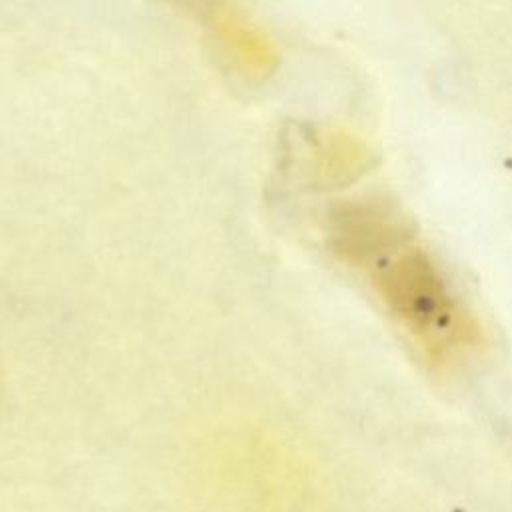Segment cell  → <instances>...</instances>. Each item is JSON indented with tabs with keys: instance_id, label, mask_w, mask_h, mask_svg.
Returning a JSON list of instances; mask_svg holds the SVG:
<instances>
[{
	"instance_id": "cell-4",
	"label": "cell",
	"mask_w": 512,
	"mask_h": 512,
	"mask_svg": "<svg viewBox=\"0 0 512 512\" xmlns=\"http://www.w3.org/2000/svg\"><path fill=\"white\" fill-rule=\"evenodd\" d=\"M406 240L410 232L402 214L380 196L346 200L330 210L328 242L352 266L368 268Z\"/></svg>"
},
{
	"instance_id": "cell-3",
	"label": "cell",
	"mask_w": 512,
	"mask_h": 512,
	"mask_svg": "<svg viewBox=\"0 0 512 512\" xmlns=\"http://www.w3.org/2000/svg\"><path fill=\"white\" fill-rule=\"evenodd\" d=\"M282 174L304 188H332L350 182L368 164V150L340 128L300 124L284 132Z\"/></svg>"
},
{
	"instance_id": "cell-1",
	"label": "cell",
	"mask_w": 512,
	"mask_h": 512,
	"mask_svg": "<svg viewBox=\"0 0 512 512\" xmlns=\"http://www.w3.org/2000/svg\"><path fill=\"white\" fill-rule=\"evenodd\" d=\"M366 270L392 318L430 364L452 366L482 348L478 318L422 246L406 240Z\"/></svg>"
},
{
	"instance_id": "cell-6",
	"label": "cell",
	"mask_w": 512,
	"mask_h": 512,
	"mask_svg": "<svg viewBox=\"0 0 512 512\" xmlns=\"http://www.w3.org/2000/svg\"><path fill=\"white\" fill-rule=\"evenodd\" d=\"M0 394H2V380H0Z\"/></svg>"
},
{
	"instance_id": "cell-5",
	"label": "cell",
	"mask_w": 512,
	"mask_h": 512,
	"mask_svg": "<svg viewBox=\"0 0 512 512\" xmlns=\"http://www.w3.org/2000/svg\"><path fill=\"white\" fill-rule=\"evenodd\" d=\"M198 20L224 56L248 80H264L278 66V48L270 34L246 12L230 4H202Z\"/></svg>"
},
{
	"instance_id": "cell-2",
	"label": "cell",
	"mask_w": 512,
	"mask_h": 512,
	"mask_svg": "<svg viewBox=\"0 0 512 512\" xmlns=\"http://www.w3.org/2000/svg\"><path fill=\"white\" fill-rule=\"evenodd\" d=\"M194 474L210 512H300L298 466L276 438L256 426H232L208 436Z\"/></svg>"
}]
</instances>
